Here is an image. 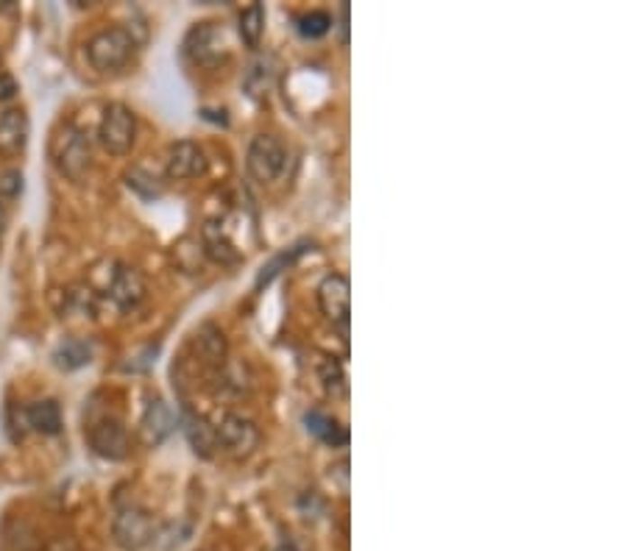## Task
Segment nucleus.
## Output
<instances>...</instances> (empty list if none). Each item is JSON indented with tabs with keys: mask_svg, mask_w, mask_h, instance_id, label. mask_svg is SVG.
<instances>
[{
	"mask_svg": "<svg viewBox=\"0 0 627 551\" xmlns=\"http://www.w3.org/2000/svg\"><path fill=\"white\" fill-rule=\"evenodd\" d=\"M318 376L323 384V393L332 398V402H343L349 395V376H346V367L338 357H323L321 367H318Z\"/></svg>",
	"mask_w": 627,
	"mask_h": 551,
	"instance_id": "obj_16",
	"label": "nucleus"
},
{
	"mask_svg": "<svg viewBox=\"0 0 627 551\" xmlns=\"http://www.w3.org/2000/svg\"><path fill=\"white\" fill-rule=\"evenodd\" d=\"M157 535L154 515L142 507H123L112 520V537L123 551H140Z\"/></svg>",
	"mask_w": 627,
	"mask_h": 551,
	"instance_id": "obj_5",
	"label": "nucleus"
},
{
	"mask_svg": "<svg viewBox=\"0 0 627 551\" xmlns=\"http://www.w3.org/2000/svg\"><path fill=\"white\" fill-rule=\"evenodd\" d=\"M287 165V148L274 134H257L246 153V167L254 181L271 184L285 173Z\"/></svg>",
	"mask_w": 627,
	"mask_h": 551,
	"instance_id": "obj_4",
	"label": "nucleus"
},
{
	"mask_svg": "<svg viewBox=\"0 0 627 551\" xmlns=\"http://www.w3.org/2000/svg\"><path fill=\"white\" fill-rule=\"evenodd\" d=\"M89 446L106 459H126L132 451V435L117 418H104L89 429Z\"/></svg>",
	"mask_w": 627,
	"mask_h": 551,
	"instance_id": "obj_8",
	"label": "nucleus"
},
{
	"mask_svg": "<svg viewBox=\"0 0 627 551\" xmlns=\"http://www.w3.org/2000/svg\"><path fill=\"white\" fill-rule=\"evenodd\" d=\"M198 346H201V351H204V357L209 359V362H215V365H221L223 362V357H226V340H223V331L221 329H215V326H201V331H198Z\"/></svg>",
	"mask_w": 627,
	"mask_h": 551,
	"instance_id": "obj_21",
	"label": "nucleus"
},
{
	"mask_svg": "<svg viewBox=\"0 0 627 551\" xmlns=\"http://www.w3.org/2000/svg\"><path fill=\"white\" fill-rule=\"evenodd\" d=\"M89 140L84 131H78L76 126H62L53 140V162L59 167V173L68 176L70 181H81L89 170Z\"/></svg>",
	"mask_w": 627,
	"mask_h": 551,
	"instance_id": "obj_3",
	"label": "nucleus"
},
{
	"mask_svg": "<svg viewBox=\"0 0 627 551\" xmlns=\"http://www.w3.org/2000/svg\"><path fill=\"white\" fill-rule=\"evenodd\" d=\"M215 438H218V448H223L234 456H246L259 443V429L254 426V420H249L243 415L226 412L215 426Z\"/></svg>",
	"mask_w": 627,
	"mask_h": 551,
	"instance_id": "obj_7",
	"label": "nucleus"
},
{
	"mask_svg": "<svg viewBox=\"0 0 627 551\" xmlns=\"http://www.w3.org/2000/svg\"><path fill=\"white\" fill-rule=\"evenodd\" d=\"M28 134H32V122L23 109H6L0 112V153L4 157H17L28 145Z\"/></svg>",
	"mask_w": 627,
	"mask_h": 551,
	"instance_id": "obj_11",
	"label": "nucleus"
},
{
	"mask_svg": "<svg viewBox=\"0 0 627 551\" xmlns=\"http://www.w3.org/2000/svg\"><path fill=\"white\" fill-rule=\"evenodd\" d=\"M318 306L323 318L335 329H341V337H349V315H351V285L343 273H330L318 285Z\"/></svg>",
	"mask_w": 627,
	"mask_h": 551,
	"instance_id": "obj_6",
	"label": "nucleus"
},
{
	"mask_svg": "<svg viewBox=\"0 0 627 551\" xmlns=\"http://www.w3.org/2000/svg\"><path fill=\"white\" fill-rule=\"evenodd\" d=\"M304 426H307V432H310L313 438H318V440L326 443V446H332V448L349 446V429H346L338 418L326 415V412H321V410H310V412L304 415Z\"/></svg>",
	"mask_w": 627,
	"mask_h": 551,
	"instance_id": "obj_14",
	"label": "nucleus"
},
{
	"mask_svg": "<svg viewBox=\"0 0 627 551\" xmlns=\"http://www.w3.org/2000/svg\"><path fill=\"white\" fill-rule=\"evenodd\" d=\"M298 254H302V248H290V251H285V254H279V257H274V262H268L265 267H262V273H259V279H257V287H262V285H268L274 279L277 273H282V267H287Z\"/></svg>",
	"mask_w": 627,
	"mask_h": 551,
	"instance_id": "obj_24",
	"label": "nucleus"
},
{
	"mask_svg": "<svg viewBox=\"0 0 627 551\" xmlns=\"http://www.w3.org/2000/svg\"><path fill=\"white\" fill-rule=\"evenodd\" d=\"M185 435H187V440H190V446H193L195 454H201V456H213L215 454L218 438H215V426L209 423V420L195 418V415L187 418L185 420Z\"/></svg>",
	"mask_w": 627,
	"mask_h": 551,
	"instance_id": "obj_18",
	"label": "nucleus"
},
{
	"mask_svg": "<svg viewBox=\"0 0 627 551\" xmlns=\"http://www.w3.org/2000/svg\"><path fill=\"white\" fill-rule=\"evenodd\" d=\"M23 195V173L20 170H6V173H0V201H6V203H17Z\"/></svg>",
	"mask_w": 627,
	"mask_h": 551,
	"instance_id": "obj_23",
	"label": "nucleus"
},
{
	"mask_svg": "<svg viewBox=\"0 0 627 551\" xmlns=\"http://www.w3.org/2000/svg\"><path fill=\"white\" fill-rule=\"evenodd\" d=\"M262 34H265V9L262 4H251L241 14V40L246 42V48H259Z\"/></svg>",
	"mask_w": 627,
	"mask_h": 551,
	"instance_id": "obj_20",
	"label": "nucleus"
},
{
	"mask_svg": "<svg viewBox=\"0 0 627 551\" xmlns=\"http://www.w3.org/2000/svg\"><path fill=\"white\" fill-rule=\"evenodd\" d=\"M209 167L206 162V153L198 142L193 140H182V142H173L168 150V159H165V173L170 181H182V178H195L204 176Z\"/></svg>",
	"mask_w": 627,
	"mask_h": 551,
	"instance_id": "obj_9",
	"label": "nucleus"
},
{
	"mask_svg": "<svg viewBox=\"0 0 627 551\" xmlns=\"http://www.w3.org/2000/svg\"><path fill=\"white\" fill-rule=\"evenodd\" d=\"M98 140L112 157H126L137 142V117L126 104H109L98 122Z\"/></svg>",
	"mask_w": 627,
	"mask_h": 551,
	"instance_id": "obj_2",
	"label": "nucleus"
},
{
	"mask_svg": "<svg viewBox=\"0 0 627 551\" xmlns=\"http://www.w3.org/2000/svg\"><path fill=\"white\" fill-rule=\"evenodd\" d=\"M17 92H20L17 81L9 73H0V101H12Z\"/></svg>",
	"mask_w": 627,
	"mask_h": 551,
	"instance_id": "obj_25",
	"label": "nucleus"
},
{
	"mask_svg": "<svg viewBox=\"0 0 627 551\" xmlns=\"http://www.w3.org/2000/svg\"><path fill=\"white\" fill-rule=\"evenodd\" d=\"M176 426V415L173 410L162 402V398H151L142 412V420H140V435L148 446H159L162 440L170 438Z\"/></svg>",
	"mask_w": 627,
	"mask_h": 551,
	"instance_id": "obj_12",
	"label": "nucleus"
},
{
	"mask_svg": "<svg viewBox=\"0 0 627 551\" xmlns=\"http://www.w3.org/2000/svg\"><path fill=\"white\" fill-rule=\"evenodd\" d=\"M9 214H12V203L0 201V237L6 234V226H9Z\"/></svg>",
	"mask_w": 627,
	"mask_h": 551,
	"instance_id": "obj_26",
	"label": "nucleus"
},
{
	"mask_svg": "<svg viewBox=\"0 0 627 551\" xmlns=\"http://www.w3.org/2000/svg\"><path fill=\"white\" fill-rule=\"evenodd\" d=\"M221 40H223V31H218L213 23H204V25H195L190 34H187V53L195 59V61H218L221 59Z\"/></svg>",
	"mask_w": 627,
	"mask_h": 551,
	"instance_id": "obj_15",
	"label": "nucleus"
},
{
	"mask_svg": "<svg viewBox=\"0 0 627 551\" xmlns=\"http://www.w3.org/2000/svg\"><path fill=\"white\" fill-rule=\"evenodd\" d=\"M330 28H332V17L326 12L315 9V12L304 14V17H298V31H302L307 40H321Z\"/></svg>",
	"mask_w": 627,
	"mask_h": 551,
	"instance_id": "obj_22",
	"label": "nucleus"
},
{
	"mask_svg": "<svg viewBox=\"0 0 627 551\" xmlns=\"http://www.w3.org/2000/svg\"><path fill=\"white\" fill-rule=\"evenodd\" d=\"M137 53V40L129 28L112 25L104 28L86 42V59L98 73H117L123 70Z\"/></svg>",
	"mask_w": 627,
	"mask_h": 551,
	"instance_id": "obj_1",
	"label": "nucleus"
},
{
	"mask_svg": "<svg viewBox=\"0 0 627 551\" xmlns=\"http://www.w3.org/2000/svg\"><path fill=\"white\" fill-rule=\"evenodd\" d=\"M204 248H206L209 257H213L215 262H221V265L241 262V251L234 248V242L226 237L223 226H218V223H209L204 229Z\"/></svg>",
	"mask_w": 627,
	"mask_h": 551,
	"instance_id": "obj_17",
	"label": "nucleus"
},
{
	"mask_svg": "<svg viewBox=\"0 0 627 551\" xmlns=\"http://www.w3.org/2000/svg\"><path fill=\"white\" fill-rule=\"evenodd\" d=\"M93 359V346L84 340H65L53 354V365L62 367V371H76V367H84Z\"/></svg>",
	"mask_w": 627,
	"mask_h": 551,
	"instance_id": "obj_19",
	"label": "nucleus"
},
{
	"mask_svg": "<svg viewBox=\"0 0 627 551\" xmlns=\"http://www.w3.org/2000/svg\"><path fill=\"white\" fill-rule=\"evenodd\" d=\"M23 418H25V426L34 429L40 435L53 438L62 432V407H59V402H53V398H42V402L28 404L23 410Z\"/></svg>",
	"mask_w": 627,
	"mask_h": 551,
	"instance_id": "obj_13",
	"label": "nucleus"
},
{
	"mask_svg": "<svg viewBox=\"0 0 627 551\" xmlns=\"http://www.w3.org/2000/svg\"><path fill=\"white\" fill-rule=\"evenodd\" d=\"M109 298L121 306L123 312L137 310L145 298L142 276L129 265H117V270H112V279H109Z\"/></svg>",
	"mask_w": 627,
	"mask_h": 551,
	"instance_id": "obj_10",
	"label": "nucleus"
}]
</instances>
